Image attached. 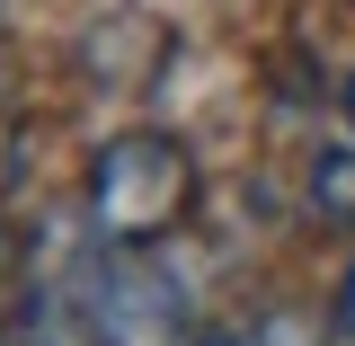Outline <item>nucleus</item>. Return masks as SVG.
<instances>
[{"instance_id":"nucleus-1","label":"nucleus","mask_w":355,"mask_h":346,"mask_svg":"<svg viewBox=\"0 0 355 346\" xmlns=\"http://www.w3.org/2000/svg\"><path fill=\"white\" fill-rule=\"evenodd\" d=\"M196 205V151L160 125H133L107 133L89 151L80 178V222H89V249H160Z\"/></svg>"},{"instance_id":"nucleus-2","label":"nucleus","mask_w":355,"mask_h":346,"mask_svg":"<svg viewBox=\"0 0 355 346\" xmlns=\"http://www.w3.org/2000/svg\"><path fill=\"white\" fill-rule=\"evenodd\" d=\"M71 311H80L89 346H196L187 338V293L151 266V249H98Z\"/></svg>"},{"instance_id":"nucleus-4","label":"nucleus","mask_w":355,"mask_h":346,"mask_svg":"<svg viewBox=\"0 0 355 346\" xmlns=\"http://www.w3.org/2000/svg\"><path fill=\"white\" fill-rule=\"evenodd\" d=\"M9 187H18V125L0 116V205H9Z\"/></svg>"},{"instance_id":"nucleus-6","label":"nucleus","mask_w":355,"mask_h":346,"mask_svg":"<svg viewBox=\"0 0 355 346\" xmlns=\"http://www.w3.org/2000/svg\"><path fill=\"white\" fill-rule=\"evenodd\" d=\"M0 266H9V258H0Z\"/></svg>"},{"instance_id":"nucleus-5","label":"nucleus","mask_w":355,"mask_h":346,"mask_svg":"<svg viewBox=\"0 0 355 346\" xmlns=\"http://www.w3.org/2000/svg\"><path fill=\"white\" fill-rule=\"evenodd\" d=\"M338 329H347V346H355V266H347V293H338Z\"/></svg>"},{"instance_id":"nucleus-3","label":"nucleus","mask_w":355,"mask_h":346,"mask_svg":"<svg viewBox=\"0 0 355 346\" xmlns=\"http://www.w3.org/2000/svg\"><path fill=\"white\" fill-rule=\"evenodd\" d=\"M311 205H320V222L355 231V142H320L311 151Z\"/></svg>"}]
</instances>
